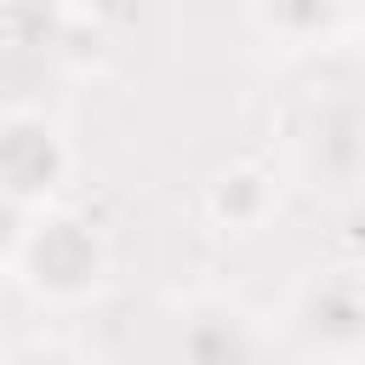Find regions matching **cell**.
<instances>
[{"label":"cell","mask_w":365,"mask_h":365,"mask_svg":"<svg viewBox=\"0 0 365 365\" xmlns=\"http://www.w3.org/2000/svg\"><path fill=\"white\" fill-rule=\"evenodd\" d=\"M17 268H23L29 291L46 297V302H86L103 285L108 251H103V240L86 217L51 211V217L29 222V234L17 245Z\"/></svg>","instance_id":"obj_1"},{"label":"cell","mask_w":365,"mask_h":365,"mask_svg":"<svg viewBox=\"0 0 365 365\" xmlns=\"http://www.w3.org/2000/svg\"><path fill=\"white\" fill-rule=\"evenodd\" d=\"M68 171V143L46 114H0V194L17 205L46 200Z\"/></svg>","instance_id":"obj_2"},{"label":"cell","mask_w":365,"mask_h":365,"mask_svg":"<svg viewBox=\"0 0 365 365\" xmlns=\"http://www.w3.org/2000/svg\"><path fill=\"white\" fill-rule=\"evenodd\" d=\"M205 205H211V217L228 222V228H257V222L274 211V177H268L262 165H228V171L211 182Z\"/></svg>","instance_id":"obj_3"},{"label":"cell","mask_w":365,"mask_h":365,"mask_svg":"<svg viewBox=\"0 0 365 365\" xmlns=\"http://www.w3.org/2000/svg\"><path fill=\"white\" fill-rule=\"evenodd\" d=\"M182 359L188 365H245L251 359V336L240 319H222V314H205L188 325L182 336Z\"/></svg>","instance_id":"obj_4"},{"label":"cell","mask_w":365,"mask_h":365,"mask_svg":"<svg viewBox=\"0 0 365 365\" xmlns=\"http://www.w3.org/2000/svg\"><path fill=\"white\" fill-rule=\"evenodd\" d=\"M325 17H331V0H262V23L279 40H308L325 29Z\"/></svg>","instance_id":"obj_5"},{"label":"cell","mask_w":365,"mask_h":365,"mask_svg":"<svg viewBox=\"0 0 365 365\" xmlns=\"http://www.w3.org/2000/svg\"><path fill=\"white\" fill-rule=\"evenodd\" d=\"M23 234H29V217H23V205L0 194V257H17Z\"/></svg>","instance_id":"obj_6"},{"label":"cell","mask_w":365,"mask_h":365,"mask_svg":"<svg viewBox=\"0 0 365 365\" xmlns=\"http://www.w3.org/2000/svg\"><path fill=\"white\" fill-rule=\"evenodd\" d=\"M354 160H359V171H365V125H359V137H354Z\"/></svg>","instance_id":"obj_7"},{"label":"cell","mask_w":365,"mask_h":365,"mask_svg":"<svg viewBox=\"0 0 365 365\" xmlns=\"http://www.w3.org/2000/svg\"><path fill=\"white\" fill-rule=\"evenodd\" d=\"M40 365H74V359H40Z\"/></svg>","instance_id":"obj_8"},{"label":"cell","mask_w":365,"mask_h":365,"mask_svg":"<svg viewBox=\"0 0 365 365\" xmlns=\"http://www.w3.org/2000/svg\"><path fill=\"white\" fill-rule=\"evenodd\" d=\"M177 365H188V359H177Z\"/></svg>","instance_id":"obj_9"},{"label":"cell","mask_w":365,"mask_h":365,"mask_svg":"<svg viewBox=\"0 0 365 365\" xmlns=\"http://www.w3.org/2000/svg\"><path fill=\"white\" fill-rule=\"evenodd\" d=\"M331 6H336V0H331Z\"/></svg>","instance_id":"obj_10"}]
</instances>
